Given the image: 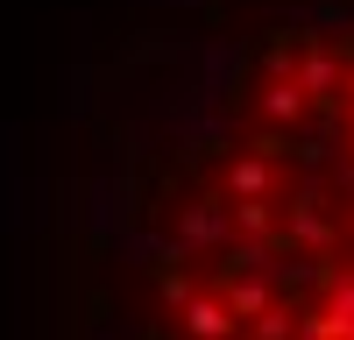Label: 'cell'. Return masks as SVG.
Returning <instances> with one entry per match:
<instances>
[{"label":"cell","mask_w":354,"mask_h":340,"mask_svg":"<svg viewBox=\"0 0 354 340\" xmlns=\"http://www.w3.org/2000/svg\"><path fill=\"white\" fill-rule=\"evenodd\" d=\"M192 142L149 340H354V15L270 21Z\"/></svg>","instance_id":"6da1fadb"}]
</instances>
